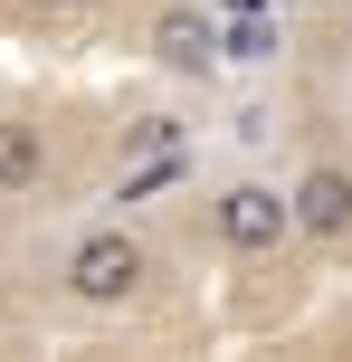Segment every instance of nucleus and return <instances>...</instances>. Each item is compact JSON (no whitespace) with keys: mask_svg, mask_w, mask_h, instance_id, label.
Segmentation results:
<instances>
[{"mask_svg":"<svg viewBox=\"0 0 352 362\" xmlns=\"http://www.w3.org/2000/svg\"><path fill=\"white\" fill-rule=\"evenodd\" d=\"M143 276H152V257H143V238H133V229H86V238L67 248V296H76V305H95V315L133 305Z\"/></svg>","mask_w":352,"mask_h":362,"instance_id":"1","label":"nucleus"},{"mask_svg":"<svg viewBox=\"0 0 352 362\" xmlns=\"http://www.w3.org/2000/svg\"><path fill=\"white\" fill-rule=\"evenodd\" d=\"M229 10H267V0H229Z\"/></svg>","mask_w":352,"mask_h":362,"instance_id":"8","label":"nucleus"},{"mask_svg":"<svg viewBox=\"0 0 352 362\" xmlns=\"http://www.w3.org/2000/svg\"><path fill=\"white\" fill-rule=\"evenodd\" d=\"M38 181H48V134L19 124V115H0V200H29Z\"/></svg>","mask_w":352,"mask_h":362,"instance_id":"4","label":"nucleus"},{"mask_svg":"<svg viewBox=\"0 0 352 362\" xmlns=\"http://www.w3.org/2000/svg\"><path fill=\"white\" fill-rule=\"evenodd\" d=\"M210 229H219V248L267 257V248H286V238H296V200H286L277 181H229V191L210 200Z\"/></svg>","mask_w":352,"mask_h":362,"instance_id":"2","label":"nucleus"},{"mask_svg":"<svg viewBox=\"0 0 352 362\" xmlns=\"http://www.w3.org/2000/svg\"><path fill=\"white\" fill-rule=\"evenodd\" d=\"M152 57L181 67V76H200L210 67V19L200 10H162V19H152Z\"/></svg>","mask_w":352,"mask_h":362,"instance_id":"5","label":"nucleus"},{"mask_svg":"<svg viewBox=\"0 0 352 362\" xmlns=\"http://www.w3.org/2000/svg\"><path fill=\"white\" fill-rule=\"evenodd\" d=\"M19 10H48V19H57V10H86V0H19Z\"/></svg>","mask_w":352,"mask_h":362,"instance_id":"7","label":"nucleus"},{"mask_svg":"<svg viewBox=\"0 0 352 362\" xmlns=\"http://www.w3.org/2000/svg\"><path fill=\"white\" fill-rule=\"evenodd\" d=\"M171 172H181V163H143V172H124V200H143V191H162Z\"/></svg>","mask_w":352,"mask_h":362,"instance_id":"6","label":"nucleus"},{"mask_svg":"<svg viewBox=\"0 0 352 362\" xmlns=\"http://www.w3.org/2000/svg\"><path fill=\"white\" fill-rule=\"evenodd\" d=\"M286 200H296V229L305 238H352V172L343 163H315Z\"/></svg>","mask_w":352,"mask_h":362,"instance_id":"3","label":"nucleus"}]
</instances>
